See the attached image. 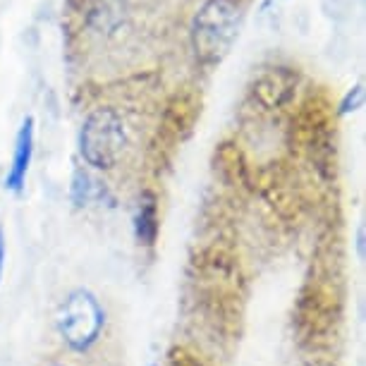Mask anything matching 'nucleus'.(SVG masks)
Masks as SVG:
<instances>
[{"label": "nucleus", "instance_id": "f257e3e1", "mask_svg": "<svg viewBox=\"0 0 366 366\" xmlns=\"http://www.w3.org/2000/svg\"><path fill=\"white\" fill-rule=\"evenodd\" d=\"M242 26L239 0H206L189 26V44L202 65H218L232 51Z\"/></svg>", "mask_w": 366, "mask_h": 366}, {"label": "nucleus", "instance_id": "f03ea898", "mask_svg": "<svg viewBox=\"0 0 366 366\" xmlns=\"http://www.w3.org/2000/svg\"><path fill=\"white\" fill-rule=\"evenodd\" d=\"M129 147V134L122 115L115 108H96L79 129V154L96 170H110L122 161Z\"/></svg>", "mask_w": 366, "mask_h": 366}, {"label": "nucleus", "instance_id": "7ed1b4c3", "mask_svg": "<svg viewBox=\"0 0 366 366\" xmlns=\"http://www.w3.org/2000/svg\"><path fill=\"white\" fill-rule=\"evenodd\" d=\"M103 321H106V314L99 300L89 290H74L67 295L58 312V333L70 350L86 352L99 340Z\"/></svg>", "mask_w": 366, "mask_h": 366}, {"label": "nucleus", "instance_id": "20e7f679", "mask_svg": "<svg viewBox=\"0 0 366 366\" xmlns=\"http://www.w3.org/2000/svg\"><path fill=\"white\" fill-rule=\"evenodd\" d=\"M84 19L99 36H115L129 19V0H86Z\"/></svg>", "mask_w": 366, "mask_h": 366}, {"label": "nucleus", "instance_id": "39448f33", "mask_svg": "<svg viewBox=\"0 0 366 366\" xmlns=\"http://www.w3.org/2000/svg\"><path fill=\"white\" fill-rule=\"evenodd\" d=\"M31 158H34V117L29 115L22 120L19 132L15 137V151H12V163L8 168V175H5V189L15 192V194L24 189Z\"/></svg>", "mask_w": 366, "mask_h": 366}, {"label": "nucleus", "instance_id": "423d86ee", "mask_svg": "<svg viewBox=\"0 0 366 366\" xmlns=\"http://www.w3.org/2000/svg\"><path fill=\"white\" fill-rule=\"evenodd\" d=\"M295 92V77L292 72H287L285 67H273V70L264 72L254 84V94L264 103L266 108H278L282 106Z\"/></svg>", "mask_w": 366, "mask_h": 366}, {"label": "nucleus", "instance_id": "0eeeda50", "mask_svg": "<svg viewBox=\"0 0 366 366\" xmlns=\"http://www.w3.org/2000/svg\"><path fill=\"white\" fill-rule=\"evenodd\" d=\"M134 232L142 244H154L158 234V206L154 194H144L137 206L134 216Z\"/></svg>", "mask_w": 366, "mask_h": 366}, {"label": "nucleus", "instance_id": "6e6552de", "mask_svg": "<svg viewBox=\"0 0 366 366\" xmlns=\"http://www.w3.org/2000/svg\"><path fill=\"white\" fill-rule=\"evenodd\" d=\"M92 192H94V184H92V177H89V172H84V170L74 172V179H72V199H74V202L81 206L84 202H89Z\"/></svg>", "mask_w": 366, "mask_h": 366}, {"label": "nucleus", "instance_id": "1a4fd4ad", "mask_svg": "<svg viewBox=\"0 0 366 366\" xmlns=\"http://www.w3.org/2000/svg\"><path fill=\"white\" fill-rule=\"evenodd\" d=\"M362 103H364V86H362V84H357V86L352 89V92H347V96L342 99V103H340V115L352 113V110L362 108Z\"/></svg>", "mask_w": 366, "mask_h": 366}, {"label": "nucleus", "instance_id": "9d476101", "mask_svg": "<svg viewBox=\"0 0 366 366\" xmlns=\"http://www.w3.org/2000/svg\"><path fill=\"white\" fill-rule=\"evenodd\" d=\"M3 266H5V237L0 230V278H3Z\"/></svg>", "mask_w": 366, "mask_h": 366}]
</instances>
